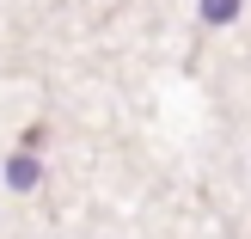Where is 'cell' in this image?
<instances>
[{
    "label": "cell",
    "instance_id": "cell-1",
    "mask_svg": "<svg viewBox=\"0 0 251 239\" xmlns=\"http://www.w3.org/2000/svg\"><path fill=\"white\" fill-rule=\"evenodd\" d=\"M233 12H239V0H202V19H208V25L233 19Z\"/></svg>",
    "mask_w": 251,
    "mask_h": 239
},
{
    "label": "cell",
    "instance_id": "cell-2",
    "mask_svg": "<svg viewBox=\"0 0 251 239\" xmlns=\"http://www.w3.org/2000/svg\"><path fill=\"white\" fill-rule=\"evenodd\" d=\"M6 178L25 190V184H37V166H31V159H12V172H6Z\"/></svg>",
    "mask_w": 251,
    "mask_h": 239
}]
</instances>
